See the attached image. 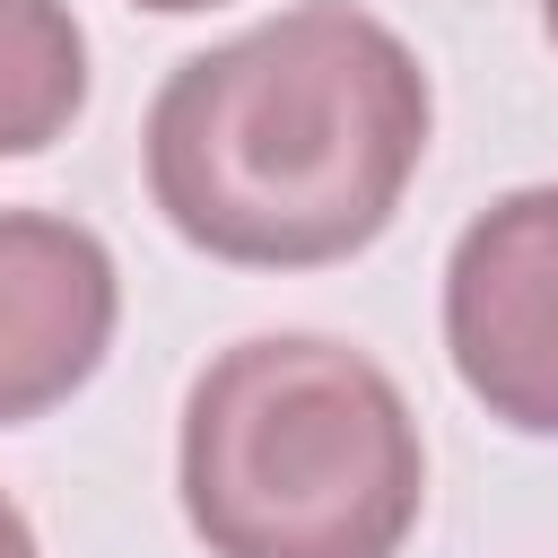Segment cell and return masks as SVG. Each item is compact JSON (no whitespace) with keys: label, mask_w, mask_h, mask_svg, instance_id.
Returning a JSON list of instances; mask_svg holds the SVG:
<instances>
[{"label":"cell","mask_w":558,"mask_h":558,"mask_svg":"<svg viewBox=\"0 0 558 558\" xmlns=\"http://www.w3.org/2000/svg\"><path fill=\"white\" fill-rule=\"evenodd\" d=\"M418 157L427 70L349 0H296L270 26L192 52L148 105V192L166 227L235 270L366 253Z\"/></svg>","instance_id":"cell-1"},{"label":"cell","mask_w":558,"mask_h":558,"mask_svg":"<svg viewBox=\"0 0 558 558\" xmlns=\"http://www.w3.org/2000/svg\"><path fill=\"white\" fill-rule=\"evenodd\" d=\"M183 514L209 558H392L427 497L401 384L323 331H262L183 401Z\"/></svg>","instance_id":"cell-2"},{"label":"cell","mask_w":558,"mask_h":558,"mask_svg":"<svg viewBox=\"0 0 558 558\" xmlns=\"http://www.w3.org/2000/svg\"><path fill=\"white\" fill-rule=\"evenodd\" d=\"M445 349L488 418L558 436V183H523L453 235Z\"/></svg>","instance_id":"cell-3"},{"label":"cell","mask_w":558,"mask_h":558,"mask_svg":"<svg viewBox=\"0 0 558 558\" xmlns=\"http://www.w3.org/2000/svg\"><path fill=\"white\" fill-rule=\"evenodd\" d=\"M122 279L96 227L0 209V427L61 410L113 349Z\"/></svg>","instance_id":"cell-4"},{"label":"cell","mask_w":558,"mask_h":558,"mask_svg":"<svg viewBox=\"0 0 558 558\" xmlns=\"http://www.w3.org/2000/svg\"><path fill=\"white\" fill-rule=\"evenodd\" d=\"M87 105V35L70 0H0V157L52 148Z\"/></svg>","instance_id":"cell-5"},{"label":"cell","mask_w":558,"mask_h":558,"mask_svg":"<svg viewBox=\"0 0 558 558\" xmlns=\"http://www.w3.org/2000/svg\"><path fill=\"white\" fill-rule=\"evenodd\" d=\"M0 558H35V532H26V514L0 497Z\"/></svg>","instance_id":"cell-6"},{"label":"cell","mask_w":558,"mask_h":558,"mask_svg":"<svg viewBox=\"0 0 558 558\" xmlns=\"http://www.w3.org/2000/svg\"><path fill=\"white\" fill-rule=\"evenodd\" d=\"M140 9H157V17H192V9H218V0H140Z\"/></svg>","instance_id":"cell-7"},{"label":"cell","mask_w":558,"mask_h":558,"mask_svg":"<svg viewBox=\"0 0 558 558\" xmlns=\"http://www.w3.org/2000/svg\"><path fill=\"white\" fill-rule=\"evenodd\" d=\"M541 26H549V44H558V0H541Z\"/></svg>","instance_id":"cell-8"}]
</instances>
